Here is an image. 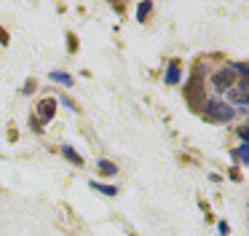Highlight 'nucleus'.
Instances as JSON below:
<instances>
[{"label": "nucleus", "instance_id": "obj_1", "mask_svg": "<svg viewBox=\"0 0 249 236\" xmlns=\"http://www.w3.org/2000/svg\"><path fill=\"white\" fill-rule=\"evenodd\" d=\"M204 118L212 123H225L236 118V110L222 99H209V102H204Z\"/></svg>", "mask_w": 249, "mask_h": 236}, {"label": "nucleus", "instance_id": "obj_2", "mask_svg": "<svg viewBox=\"0 0 249 236\" xmlns=\"http://www.w3.org/2000/svg\"><path fill=\"white\" fill-rule=\"evenodd\" d=\"M225 94H228V99H231L228 105H231L233 110H236V107L238 110H247L249 107V78H238Z\"/></svg>", "mask_w": 249, "mask_h": 236}, {"label": "nucleus", "instance_id": "obj_3", "mask_svg": "<svg viewBox=\"0 0 249 236\" xmlns=\"http://www.w3.org/2000/svg\"><path fill=\"white\" fill-rule=\"evenodd\" d=\"M185 97H188V102H190L193 107L204 105V83L198 80V70L190 75V83L185 86Z\"/></svg>", "mask_w": 249, "mask_h": 236}, {"label": "nucleus", "instance_id": "obj_12", "mask_svg": "<svg viewBox=\"0 0 249 236\" xmlns=\"http://www.w3.org/2000/svg\"><path fill=\"white\" fill-rule=\"evenodd\" d=\"M91 188L99 191V193H105V196H118V188L115 185H99V182H91Z\"/></svg>", "mask_w": 249, "mask_h": 236}, {"label": "nucleus", "instance_id": "obj_6", "mask_svg": "<svg viewBox=\"0 0 249 236\" xmlns=\"http://www.w3.org/2000/svg\"><path fill=\"white\" fill-rule=\"evenodd\" d=\"M163 80H166L169 86H177L179 80H182V70H179V62H177V59H172V62L166 64V73H163Z\"/></svg>", "mask_w": 249, "mask_h": 236}, {"label": "nucleus", "instance_id": "obj_11", "mask_svg": "<svg viewBox=\"0 0 249 236\" xmlns=\"http://www.w3.org/2000/svg\"><path fill=\"white\" fill-rule=\"evenodd\" d=\"M150 11H153V3H140V5H137V19H140V21H147Z\"/></svg>", "mask_w": 249, "mask_h": 236}, {"label": "nucleus", "instance_id": "obj_8", "mask_svg": "<svg viewBox=\"0 0 249 236\" xmlns=\"http://www.w3.org/2000/svg\"><path fill=\"white\" fill-rule=\"evenodd\" d=\"M51 80L65 83V86H72V75L70 73H62V70H51Z\"/></svg>", "mask_w": 249, "mask_h": 236}, {"label": "nucleus", "instance_id": "obj_13", "mask_svg": "<svg viewBox=\"0 0 249 236\" xmlns=\"http://www.w3.org/2000/svg\"><path fill=\"white\" fill-rule=\"evenodd\" d=\"M30 126H33L35 132H40V129H43V126H40V121H38V118H33V116H30Z\"/></svg>", "mask_w": 249, "mask_h": 236}, {"label": "nucleus", "instance_id": "obj_4", "mask_svg": "<svg viewBox=\"0 0 249 236\" xmlns=\"http://www.w3.org/2000/svg\"><path fill=\"white\" fill-rule=\"evenodd\" d=\"M236 80H238V78L233 75V70L228 67V64H225V67H220L214 75H212V83H214V91H220V94H225V91L231 89L233 83H236Z\"/></svg>", "mask_w": 249, "mask_h": 236}, {"label": "nucleus", "instance_id": "obj_7", "mask_svg": "<svg viewBox=\"0 0 249 236\" xmlns=\"http://www.w3.org/2000/svg\"><path fill=\"white\" fill-rule=\"evenodd\" d=\"M97 166H99V172H102V175H107V177L118 175V166H115L113 161H107V158H99V161H97Z\"/></svg>", "mask_w": 249, "mask_h": 236}, {"label": "nucleus", "instance_id": "obj_9", "mask_svg": "<svg viewBox=\"0 0 249 236\" xmlns=\"http://www.w3.org/2000/svg\"><path fill=\"white\" fill-rule=\"evenodd\" d=\"M62 156H65V158H67V161H72V164H78V166H81V164H83V158H81V156H78V153H75V150H72V148H70V145H62Z\"/></svg>", "mask_w": 249, "mask_h": 236}, {"label": "nucleus", "instance_id": "obj_14", "mask_svg": "<svg viewBox=\"0 0 249 236\" xmlns=\"http://www.w3.org/2000/svg\"><path fill=\"white\" fill-rule=\"evenodd\" d=\"M238 137H241L244 142H247V137H249V129H238Z\"/></svg>", "mask_w": 249, "mask_h": 236}, {"label": "nucleus", "instance_id": "obj_10", "mask_svg": "<svg viewBox=\"0 0 249 236\" xmlns=\"http://www.w3.org/2000/svg\"><path fill=\"white\" fill-rule=\"evenodd\" d=\"M236 156H238V161H241L244 166H249V142H241L236 148Z\"/></svg>", "mask_w": 249, "mask_h": 236}, {"label": "nucleus", "instance_id": "obj_5", "mask_svg": "<svg viewBox=\"0 0 249 236\" xmlns=\"http://www.w3.org/2000/svg\"><path fill=\"white\" fill-rule=\"evenodd\" d=\"M54 113H56V99H51V97H49V99H40L38 102V116H35V118L43 121V123H49L51 118H54Z\"/></svg>", "mask_w": 249, "mask_h": 236}, {"label": "nucleus", "instance_id": "obj_15", "mask_svg": "<svg viewBox=\"0 0 249 236\" xmlns=\"http://www.w3.org/2000/svg\"><path fill=\"white\" fill-rule=\"evenodd\" d=\"M0 43H8V38H6V32L0 30Z\"/></svg>", "mask_w": 249, "mask_h": 236}]
</instances>
